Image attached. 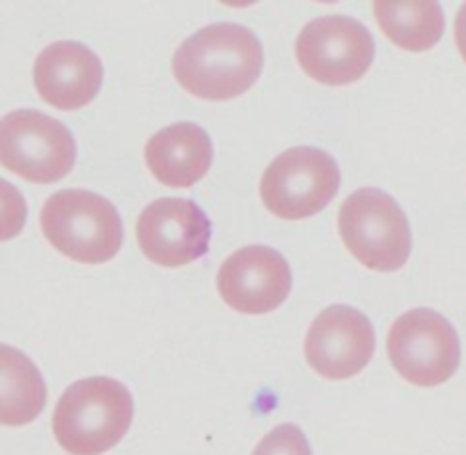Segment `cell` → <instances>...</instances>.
<instances>
[{"label":"cell","instance_id":"5bb4252c","mask_svg":"<svg viewBox=\"0 0 466 455\" xmlns=\"http://www.w3.org/2000/svg\"><path fill=\"white\" fill-rule=\"evenodd\" d=\"M46 405V382L25 353L0 344V426L32 423Z\"/></svg>","mask_w":466,"mask_h":455},{"label":"cell","instance_id":"8992f818","mask_svg":"<svg viewBox=\"0 0 466 455\" xmlns=\"http://www.w3.org/2000/svg\"><path fill=\"white\" fill-rule=\"evenodd\" d=\"M0 164L36 185L57 182L76 164V139L57 118L16 109L0 118Z\"/></svg>","mask_w":466,"mask_h":455},{"label":"cell","instance_id":"ba28073f","mask_svg":"<svg viewBox=\"0 0 466 455\" xmlns=\"http://www.w3.org/2000/svg\"><path fill=\"white\" fill-rule=\"evenodd\" d=\"M300 68L321 85L358 82L376 57V44L367 25L350 16L314 18L296 41Z\"/></svg>","mask_w":466,"mask_h":455},{"label":"cell","instance_id":"2e32d148","mask_svg":"<svg viewBox=\"0 0 466 455\" xmlns=\"http://www.w3.org/2000/svg\"><path fill=\"white\" fill-rule=\"evenodd\" d=\"M253 455H312L308 437L294 423H282L273 428L258 444Z\"/></svg>","mask_w":466,"mask_h":455},{"label":"cell","instance_id":"7c38bea8","mask_svg":"<svg viewBox=\"0 0 466 455\" xmlns=\"http://www.w3.org/2000/svg\"><path fill=\"white\" fill-rule=\"evenodd\" d=\"M103 85V62L77 41H55L35 62V86L57 109H80L96 98Z\"/></svg>","mask_w":466,"mask_h":455},{"label":"cell","instance_id":"5b68a950","mask_svg":"<svg viewBox=\"0 0 466 455\" xmlns=\"http://www.w3.org/2000/svg\"><path fill=\"white\" fill-rule=\"evenodd\" d=\"M339 167L330 153L312 146H296L267 167L259 182V196L271 214L299 221L326 209L339 191Z\"/></svg>","mask_w":466,"mask_h":455},{"label":"cell","instance_id":"9a60e30c","mask_svg":"<svg viewBox=\"0 0 466 455\" xmlns=\"http://www.w3.org/2000/svg\"><path fill=\"white\" fill-rule=\"evenodd\" d=\"M373 12L387 39L403 50H431L444 35L440 3H376Z\"/></svg>","mask_w":466,"mask_h":455},{"label":"cell","instance_id":"6da1fadb","mask_svg":"<svg viewBox=\"0 0 466 455\" xmlns=\"http://www.w3.org/2000/svg\"><path fill=\"white\" fill-rule=\"evenodd\" d=\"M264 50L253 30L237 23L203 27L173 55V73L189 94L230 100L246 94L259 77Z\"/></svg>","mask_w":466,"mask_h":455},{"label":"cell","instance_id":"52a82bcc","mask_svg":"<svg viewBox=\"0 0 466 455\" xmlns=\"http://www.w3.org/2000/svg\"><path fill=\"white\" fill-rule=\"evenodd\" d=\"M396 371L417 387H437L460 367V337L444 314L417 308L399 317L387 337Z\"/></svg>","mask_w":466,"mask_h":455},{"label":"cell","instance_id":"30bf717a","mask_svg":"<svg viewBox=\"0 0 466 455\" xmlns=\"http://www.w3.org/2000/svg\"><path fill=\"white\" fill-rule=\"evenodd\" d=\"M212 223L189 198H159L141 212L137 241L150 262L185 267L203 258L209 248Z\"/></svg>","mask_w":466,"mask_h":455},{"label":"cell","instance_id":"277c9868","mask_svg":"<svg viewBox=\"0 0 466 455\" xmlns=\"http://www.w3.org/2000/svg\"><path fill=\"white\" fill-rule=\"evenodd\" d=\"M339 232L353 258L373 271H399L412 253V230L403 207L376 187L353 191L344 200Z\"/></svg>","mask_w":466,"mask_h":455},{"label":"cell","instance_id":"e0dca14e","mask_svg":"<svg viewBox=\"0 0 466 455\" xmlns=\"http://www.w3.org/2000/svg\"><path fill=\"white\" fill-rule=\"evenodd\" d=\"M27 205L21 191L0 177V241L14 239L23 230Z\"/></svg>","mask_w":466,"mask_h":455},{"label":"cell","instance_id":"ac0fdd59","mask_svg":"<svg viewBox=\"0 0 466 455\" xmlns=\"http://www.w3.org/2000/svg\"><path fill=\"white\" fill-rule=\"evenodd\" d=\"M455 44H458L460 55L466 62V5L460 7L458 18H455Z\"/></svg>","mask_w":466,"mask_h":455},{"label":"cell","instance_id":"4fadbf2b","mask_svg":"<svg viewBox=\"0 0 466 455\" xmlns=\"http://www.w3.org/2000/svg\"><path fill=\"white\" fill-rule=\"evenodd\" d=\"M214 148L208 132L191 121L155 132L146 144V164L167 187H191L212 167Z\"/></svg>","mask_w":466,"mask_h":455},{"label":"cell","instance_id":"8fae6325","mask_svg":"<svg viewBox=\"0 0 466 455\" xmlns=\"http://www.w3.org/2000/svg\"><path fill=\"white\" fill-rule=\"evenodd\" d=\"M218 291L237 312H273L291 291L289 262L268 246H244L218 268Z\"/></svg>","mask_w":466,"mask_h":455},{"label":"cell","instance_id":"3957f363","mask_svg":"<svg viewBox=\"0 0 466 455\" xmlns=\"http://www.w3.org/2000/svg\"><path fill=\"white\" fill-rule=\"evenodd\" d=\"M41 230L62 255L82 264H103L123 244L116 207L86 189H62L41 209Z\"/></svg>","mask_w":466,"mask_h":455},{"label":"cell","instance_id":"9c48e42d","mask_svg":"<svg viewBox=\"0 0 466 455\" xmlns=\"http://www.w3.org/2000/svg\"><path fill=\"white\" fill-rule=\"evenodd\" d=\"M376 353V330L367 314L350 305H330L309 326L305 337L308 364L328 380L353 378Z\"/></svg>","mask_w":466,"mask_h":455},{"label":"cell","instance_id":"7a4b0ae2","mask_svg":"<svg viewBox=\"0 0 466 455\" xmlns=\"http://www.w3.org/2000/svg\"><path fill=\"white\" fill-rule=\"evenodd\" d=\"M135 417L132 394L107 376L77 380L57 400L53 432L71 455H103L126 437Z\"/></svg>","mask_w":466,"mask_h":455}]
</instances>
